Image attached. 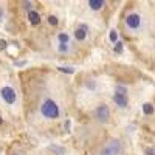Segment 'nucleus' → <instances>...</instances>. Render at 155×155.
Instances as JSON below:
<instances>
[{
	"label": "nucleus",
	"instance_id": "obj_1",
	"mask_svg": "<svg viewBox=\"0 0 155 155\" xmlns=\"http://www.w3.org/2000/svg\"><path fill=\"white\" fill-rule=\"evenodd\" d=\"M41 113L44 118H48V120H56L61 110H59V106L56 104V101L53 99H44L42 104H41Z\"/></svg>",
	"mask_w": 155,
	"mask_h": 155
},
{
	"label": "nucleus",
	"instance_id": "obj_2",
	"mask_svg": "<svg viewBox=\"0 0 155 155\" xmlns=\"http://www.w3.org/2000/svg\"><path fill=\"white\" fill-rule=\"evenodd\" d=\"M0 96H2V99L6 102V104H14V102L17 101V93L11 85H5V87L0 88Z\"/></svg>",
	"mask_w": 155,
	"mask_h": 155
},
{
	"label": "nucleus",
	"instance_id": "obj_3",
	"mask_svg": "<svg viewBox=\"0 0 155 155\" xmlns=\"http://www.w3.org/2000/svg\"><path fill=\"white\" fill-rule=\"evenodd\" d=\"M120 153H121V144L116 140L109 141L101 150V155H120Z\"/></svg>",
	"mask_w": 155,
	"mask_h": 155
},
{
	"label": "nucleus",
	"instance_id": "obj_4",
	"mask_svg": "<svg viewBox=\"0 0 155 155\" xmlns=\"http://www.w3.org/2000/svg\"><path fill=\"white\" fill-rule=\"evenodd\" d=\"M126 27L129 30H138L141 27V17H140V14H137V12L129 14L126 17Z\"/></svg>",
	"mask_w": 155,
	"mask_h": 155
},
{
	"label": "nucleus",
	"instance_id": "obj_5",
	"mask_svg": "<svg viewBox=\"0 0 155 155\" xmlns=\"http://www.w3.org/2000/svg\"><path fill=\"white\" fill-rule=\"evenodd\" d=\"M95 116H96V120H98V121L106 123V121L109 120V116H110V110H109V107H107L106 104L98 106L96 110H95Z\"/></svg>",
	"mask_w": 155,
	"mask_h": 155
},
{
	"label": "nucleus",
	"instance_id": "obj_6",
	"mask_svg": "<svg viewBox=\"0 0 155 155\" xmlns=\"http://www.w3.org/2000/svg\"><path fill=\"white\" fill-rule=\"evenodd\" d=\"M87 34H88V27L87 25H79V27L74 30V39L78 42H84L87 39Z\"/></svg>",
	"mask_w": 155,
	"mask_h": 155
},
{
	"label": "nucleus",
	"instance_id": "obj_7",
	"mask_svg": "<svg viewBox=\"0 0 155 155\" xmlns=\"http://www.w3.org/2000/svg\"><path fill=\"white\" fill-rule=\"evenodd\" d=\"M113 102L116 106H118L120 109H126L129 101H127V95H120V93H115L113 95Z\"/></svg>",
	"mask_w": 155,
	"mask_h": 155
},
{
	"label": "nucleus",
	"instance_id": "obj_8",
	"mask_svg": "<svg viewBox=\"0 0 155 155\" xmlns=\"http://www.w3.org/2000/svg\"><path fill=\"white\" fill-rule=\"evenodd\" d=\"M28 20H30V23L31 25H34V27H36V25H39V23H41V14H39V12L37 11H33V9H30L28 11Z\"/></svg>",
	"mask_w": 155,
	"mask_h": 155
},
{
	"label": "nucleus",
	"instance_id": "obj_9",
	"mask_svg": "<svg viewBox=\"0 0 155 155\" xmlns=\"http://www.w3.org/2000/svg\"><path fill=\"white\" fill-rule=\"evenodd\" d=\"M104 5H106V0H88V6H90V9H93V11L102 9Z\"/></svg>",
	"mask_w": 155,
	"mask_h": 155
},
{
	"label": "nucleus",
	"instance_id": "obj_10",
	"mask_svg": "<svg viewBox=\"0 0 155 155\" xmlns=\"http://www.w3.org/2000/svg\"><path fill=\"white\" fill-rule=\"evenodd\" d=\"M58 42L59 44H68L70 42V36L67 33H59L58 34Z\"/></svg>",
	"mask_w": 155,
	"mask_h": 155
},
{
	"label": "nucleus",
	"instance_id": "obj_11",
	"mask_svg": "<svg viewBox=\"0 0 155 155\" xmlns=\"http://www.w3.org/2000/svg\"><path fill=\"white\" fill-rule=\"evenodd\" d=\"M143 113L144 115H152L153 113V106L150 104V102H144L143 104Z\"/></svg>",
	"mask_w": 155,
	"mask_h": 155
},
{
	"label": "nucleus",
	"instance_id": "obj_12",
	"mask_svg": "<svg viewBox=\"0 0 155 155\" xmlns=\"http://www.w3.org/2000/svg\"><path fill=\"white\" fill-rule=\"evenodd\" d=\"M123 48H124V47H123V42H121V41H116V42H115V48H113V50H115L116 54H121V53H123Z\"/></svg>",
	"mask_w": 155,
	"mask_h": 155
},
{
	"label": "nucleus",
	"instance_id": "obj_13",
	"mask_svg": "<svg viewBox=\"0 0 155 155\" xmlns=\"http://www.w3.org/2000/svg\"><path fill=\"white\" fill-rule=\"evenodd\" d=\"M48 23L51 25V27H58V23H59V20H58V17L56 16H48Z\"/></svg>",
	"mask_w": 155,
	"mask_h": 155
},
{
	"label": "nucleus",
	"instance_id": "obj_14",
	"mask_svg": "<svg viewBox=\"0 0 155 155\" xmlns=\"http://www.w3.org/2000/svg\"><path fill=\"white\" fill-rule=\"evenodd\" d=\"M109 39H110V42H112V44H115L116 41H118V33H116L115 30H112L110 34H109Z\"/></svg>",
	"mask_w": 155,
	"mask_h": 155
},
{
	"label": "nucleus",
	"instance_id": "obj_15",
	"mask_svg": "<svg viewBox=\"0 0 155 155\" xmlns=\"http://www.w3.org/2000/svg\"><path fill=\"white\" fill-rule=\"evenodd\" d=\"M58 70L62 71V73H67V74H73L74 73V68H71V67H59Z\"/></svg>",
	"mask_w": 155,
	"mask_h": 155
},
{
	"label": "nucleus",
	"instance_id": "obj_16",
	"mask_svg": "<svg viewBox=\"0 0 155 155\" xmlns=\"http://www.w3.org/2000/svg\"><path fill=\"white\" fill-rule=\"evenodd\" d=\"M115 93H120V95H127V88L124 85H116Z\"/></svg>",
	"mask_w": 155,
	"mask_h": 155
},
{
	"label": "nucleus",
	"instance_id": "obj_17",
	"mask_svg": "<svg viewBox=\"0 0 155 155\" xmlns=\"http://www.w3.org/2000/svg\"><path fill=\"white\" fill-rule=\"evenodd\" d=\"M58 51L59 53H67L68 51V44H59L58 45Z\"/></svg>",
	"mask_w": 155,
	"mask_h": 155
},
{
	"label": "nucleus",
	"instance_id": "obj_18",
	"mask_svg": "<svg viewBox=\"0 0 155 155\" xmlns=\"http://www.w3.org/2000/svg\"><path fill=\"white\" fill-rule=\"evenodd\" d=\"M146 155H155V149H153V147L146 149Z\"/></svg>",
	"mask_w": 155,
	"mask_h": 155
},
{
	"label": "nucleus",
	"instance_id": "obj_19",
	"mask_svg": "<svg viewBox=\"0 0 155 155\" xmlns=\"http://www.w3.org/2000/svg\"><path fill=\"white\" fill-rule=\"evenodd\" d=\"M5 47H6V42H5V41H0V48H2V50H3Z\"/></svg>",
	"mask_w": 155,
	"mask_h": 155
},
{
	"label": "nucleus",
	"instance_id": "obj_20",
	"mask_svg": "<svg viewBox=\"0 0 155 155\" xmlns=\"http://www.w3.org/2000/svg\"><path fill=\"white\" fill-rule=\"evenodd\" d=\"M3 123V120H2V116H0V124H2Z\"/></svg>",
	"mask_w": 155,
	"mask_h": 155
}]
</instances>
